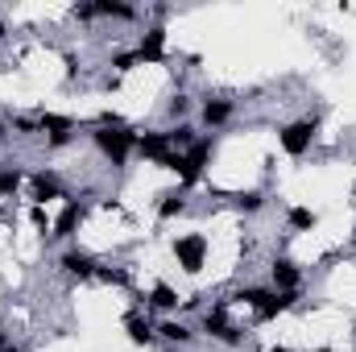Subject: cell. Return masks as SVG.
Masks as SVG:
<instances>
[{
  "label": "cell",
  "mask_w": 356,
  "mask_h": 352,
  "mask_svg": "<svg viewBox=\"0 0 356 352\" xmlns=\"http://www.w3.org/2000/svg\"><path fill=\"white\" fill-rule=\"evenodd\" d=\"M315 352H336V349H315Z\"/></svg>",
  "instance_id": "obj_32"
},
{
  "label": "cell",
  "mask_w": 356,
  "mask_h": 352,
  "mask_svg": "<svg viewBox=\"0 0 356 352\" xmlns=\"http://www.w3.org/2000/svg\"><path fill=\"white\" fill-rule=\"evenodd\" d=\"M298 298H302L298 290H269V298L257 307V319H261V323H269V319L286 315L290 307H298Z\"/></svg>",
  "instance_id": "obj_12"
},
{
  "label": "cell",
  "mask_w": 356,
  "mask_h": 352,
  "mask_svg": "<svg viewBox=\"0 0 356 352\" xmlns=\"http://www.w3.org/2000/svg\"><path fill=\"white\" fill-rule=\"evenodd\" d=\"M269 352H290V349H269Z\"/></svg>",
  "instance_id": "obj_31"
},
{
  "label": "cell",
  "mask_w": 356,
  "mask_h": 352,
  "mask_svg": "<svg viewBox=\"0 0 356 352\" xmlns=\"http://www.w3.org/2000/svg\"><path fill=\"white\" fill-rule=\"evenodd\" d=\"M95 17H108V21H137V8L124 4V0H95Z\"/></svg>",
  "instance_id": "obj_18"
},
{
  "label": "cell",
  "mask_w": 356,
  "mask_h": 352,
  "mask_svg": "<svg viewBox=\"0 0 356 352\" xmlns=\"http://www.w3.org/2000/svg\"><path fill=\"white\" fill-rule=\"evenodd\" d=\"M137 63L141 67H162L166 63V25H149L145 38L137 42Z\"/></svg>",
  "instance_id": "obj_7"
},
{
  "label": "cell",
  "mask_w": 356,
  "mask_h": 352,
  "mask_svg": "<svg viewBox=\"0 0 356 352\" xmlns=\"http://www.w3.org/2000/svg\"><path fill=\"white\" fill-rule=\"evenodd\" d=\"M286 224H290V232H311V228L319 224V216H315L311 207H290V211H286Z\"/></svg>",
  "instance_id": "obj_20"
},
{
  "label": "cell",
  "mask_w": 356,
  "mask_h": 352,
  "mask_svg": "<svg viewBox=\"0 0 356 352\" xmlns=\"http://www.w3.org/2000/svg\"><path fill=\"white\" fill-rule=\"evenodd\" d=\"M216 344H228V349H236V344H245V328H236L232 319H228V307H211V311H203V323H199Z\"/></svg>",
  "instance_id": "obj_5"
},
{
  "label": "cell",
  "mask_w": 356,
  "mask_h": 352,
  "mask_svg": "<svg viewBox=\"0 0 356 352\" xmlns=\"http://www.w3.org/2000/svg\"><path fill=\"white\" fill-rule=\"evenodd\" d=\"M83 216H88V207H83L79 199H71V203H63V211H58V220L50 224V237H54V241H71V237L79 232V224H83Z\"/></svg>",
  "instance_id": "obj_9"
},
{
  "label": "cell",
  "mask_w": 356,
  "mask_h": 352,
  "mask_svg": "<svg viewBox=\"0 0 356 352\" xmlns=\"http://www.w3.org/2000/svg\"><path fill=\"white\" fill-rule=\"evenodd\" d=\"M170 253H175V262H178L182 273H199V269L207 265L211 245H207V237H203V232H182V237H175Z\"/></svg>",
  "instance_id": "obj_2"
},
{
  "label": "cell",
  "mask_w": 356,
  "mask_h": 352,
  "mask_svg": "<svg viewBox=\"0 0 356 352\" xmlns=\"http://www.w3.org/2000/svg\"><path fill=\"white\" fill-rule=\"evenodd\" d=\"M29 199H33V207H46L50 199H63V178L54 170H38L29 178Z\"/></svg>",
  "instance_id": "obj_10"
},
{
  "label": "cell",
  "mask_w": 356,
  "mask_h": 352,
  "mask_svg": "<svg viewBox=\"0 0 356 352\" xmlns=\"http://www.w3.org/2000/svg\"><path fill=\"white\" fill-rule=\"evenodd\" d=\"M269 290H273V286H241V290H236V294H232V298H236V303H245V307H253V311H257V307H261V303H266V298H269Z\"/></svg>",
  "instance_id": "obj_21"
},
{
  "label": "cell",
  "mask_w": 356,
  "mask_h": 352,
  "mask_svg": "<svg viewBox=\"0 0 356 352\" xmlns=\"http://www.w3.org/2000/svg\"><path fill=\"white\" fill-rule=\"evenodd\" d=\"M58 269H63L67 278H75V282H91V278L99 273V262L91 257L88 249L71 245V249H63V257H58Z\"/></svg>",
  "instance_id": "obj_6"
},
{
  "label": "cell",
  "mask_w": 356,
  "mask_h": 352,
  "mask_svg": "<svg viewBox=\"0 0 356 352\" xmlns=\"http://www.w3.org/2000/svg\"><path fill=\"white\" fill-rule=\"evenodd\" d=\"M71 13H75V21H95V0H88V4H75Z\"/></svg>",
  "instance_id": "obj_28"
},
{
  "label": "cell",
  "mask_w": 356,
  "mask_h": 352,
  "mask_svg": "<svg viewBox=\"0 0 356 352\" xmlns=\"http://www.w3.org/2000/svg\"><path fill=\"white\" fill-rule=\"evenodd\" d=\"M0 175H4V166H0Z\"/></svg>",
  "instance_id": "obj_34"
},
{
  "label": "cell",
  "mask_w": 356,
  "mask_h": 352,
  "mask_svg": "<svg viewBox=\"0 0 356 352\" xmlns=\"http://www.w3.org/2000/svg\"><path fill=\"white\" fill-rule=\"evenodd\" d=\"M211 154H216V137H199L186 154H182V175H178V191H191L203 170L211 166Z\"/></svg>",
  "instance_id": "obj_3"
},
{
  "label": "cell",
  "mask_w": 356,
  "mask_h": 352,
  "mask_svg": "<svg viewBox=\"0 0 356 352\" xmlns=\"http://www.w3.org/2000/svg\"><path fill=\"white\" fill-rule=\"evenodd\" d=\"M91 141H95V150H99L112 166H124V162L137 154V133H133V129H124V125L91 129Z\"/></svg>",
  "instance_id": "obj_1"
},
{
  "label": "cell",
  "mask_w": 356,
  "mask_h": 352,
  "mask_svg": "<svg viewBox=\"0 0 356 352\" xmlns=\"http://www.w3.org/2000/svg\"><path fill=\"white\" fill-rule=\"evenodd\" d=\"M124 336H129V344H137V349H149V344L158 340L154 323H149L141 311H129V315H124Z\"/></svg>",
  "instance_id": "obj_13"
},
{
  "label": "cell",
  "mask_w": 356,
  "mask_h": 352,
  "mask_svg": "<svg viewBox=\"0 0 356 352\" xmlns=\"http://www.w3.org/2000/svg\"><path fill=\"white\" fill-rule=\"evenodd\" d=\"M133 67H141V63H137V50H116V54H112V71H116V75H129Z\"/></svg>",
  "instance_id": "obj_25"
},
{
  "label": "cell",
  "mask_w": 356,
  "mask_h": 352,
  "mask_svg": "<svg viewBox=\"0 0 356 352\" xmlns=\"http://www.w3.org/2000/svg\"><path fill=\"white\" fill-rule=\"evenodd\" d=\"M17 186H21V170H4L0 175V199L4 195H17Z\"/></svg>",
  "instance_id": "obj_27"
},
{
  "label": "cell",
  "mask_w": 356,
  "mask_h": 352,
  "mask_svg": "<svg viewBox=\"0 0 356 352\" xmlns=\"http://www.w3.org/2000/svg\"><path fill=\"white\" fill-rule=\"evenodd\" d=\"M8 129H13L17 137H33V133H42L38 116H8Z\"/></svg>",
  "instance_id": "obj_24"
},
{
  "label": "cell",
  "mask_w": 356,
  "mask_h": 352,
  "mask_svg": "<svg viewBox=\"0 0 356 352\" xmlns=\"http://www.w3.org/2000/svg\"><path fill=\"white\" fill-rule=\"evenodd\" d=\"M38 125H42V133H46V137H75V129H79L71 116H58V112H42V116H38Z\"/></svg>",
  "instance_id": "obj_16"
},
{
  "label": "cell",
  "mask_w": 356,
  "mask_h": 352,
  "mask_svg": "<svg viewBox=\"0 0 356 352\" xmlns=\"http://www.w3.org/2000/svg\"><path fill=\"white\" fill-rule=\"evenodd\" d=\"M154 311H166V315H175L178 311V290L170 282H154V290H149V298H145Z\"/></svg>",
  "instance_id": "obj_15"
},
{
  "label": "cell",
  "mask_w": 356,
  "mask_h": 352,
  "mask_svg": "<svg viewBox=\"0 0 356 352\" xmlns=\"http://www.w3.org/2000/svg\"><path fill=\"white\" fill-rule=\"evenodd\" d=\"M0 71H4V63H0Z\"/></svg>",
  "instance_id": "obj_33"
},
{
  "label": "cell",
  "mask_w": 356,
  "mask_h": 352,
  "mask_svg": "<svg viewBox=\"0 0 356 352\" xmlns=\"http://www.w3.org/2000/svg\"><path fill=\"white\" fill-rule=\"evenodd\" d=\"M232 112H236V104L232 99H224V95H207V104H203V125L207 129H224L228 120H232Z\"/></svg>",
  "instance_id": "obj_14"
},
{
  "label": "cell",
  "mask_w": 356,
  "mask_h": 352,
  "mask_svg": "<svg viewBox=\"0 0 356 352\" xmlns=\"http://www.w3.org/2000/svg\"><path fill=\"white\" fill-rule=\"evenodd\" d=\"M95 282H104V286H129V273H124V269H108V265H99Z\"/></svg>",
  "instance_id": "obj_26"
},
{
  "label": "cell",
  "mask_w": 356,
  "mask_h": 352,
  "mask_svg": "<svg viewBox=\"0 0 356 352\" xmlns=\"http://www.w3.org/2000/svg\"><path fill=\"white\" fill-rule=\"evenodd\" d=\"M170 154H175V145H170L166 129H149V133H137V158H145V162L162 166Z\"/></svg>",
  "instance_id": "obj_8"
},
{
  "label": "cell",
  "mask_w": 356,
  "mask_h": 352,
  "mask_svg": "<svg viewBox=\"0 0 356 352\" xmlns=\"http://www.w3.org/2000/svg\"><path fill=\"white\" fill-rule=\"evenodd\" d=\"M186 211V191H166L158 195V220H175Z\"/></svg>",
  "instance_id": "obj_19"
},
{
  "label": "cell",
  "mask_w": 356,
  "mask_h": 352,
  "mask_svg": "<svg viewBox=\"0 0 356 352\" xmlns=\"http://www.w3.org/2000/svg\"><path fill=\"white\" fill-rule=\"evenodd\" d=\"M8 133H13V129H8V120H0V141H8Z\"/></svg>",
  "instance_id": "obj_29"
},
{
  "label": "cell",
  "mask_w": 356,
  "mask_h": 352,
  "mask_svg": "<svg viewBox=\"0 0 356 352\" xmlns=\"http://www.w3.org/2000/svg\"><path fill=\"white\" fill-rule=\"evenodd\" d=\"M166 116H170L175 125H182V120L191 116V95H182V91H178V95H170V104H166Z\"/></svg>",
  "instance_id": "obj_23"
},
{
  "label": "cell",
  "mask_w": 356,
  "mask_h": 352,
  "mask_svg": "<svg viewBox=\"0 0 356 352\" xmlns=\"http://www.w3.org/2000/svg\"><path fill=\"white\" fill-rule=\"evenodd\" d=\"M315 120H290V125H282L277 129V145H282V154L286 158H302V154H311V145H315Z\"/></svg>",
  "instance_id": "obj_4"
},
{
  "label": "cell",
  "mask_w": 356,
  "mask_h": 352,
  "mask_svg": "<svg viewBox=\"0 0 356 352\" xmlns=\"http://www.w3.org/2000/svg\"><path fill=\"white\" fill-rule=\"evenodd\" d=\"M154 332H158V336H162L166 344H191V340H195V332H191V328H186L182 319H175V315H170V319H162V323H158Z\"/></svg>",
  "instance_id": "obj_17"
},
{
  "label": "cell",
  "mask_w": 356,
  "mask_h": 352,
  "mask_svg": "<svg viewBox=\"0 0 356 352\" xmlns=\"http://www.w3.org/2000/svg\"><path fill=\"white\" fill-rule=\"evenodd\" d=\"M0 352H25V349H21V344H4Z\"/></svg>",
  "instance_id": "obj_30"
},
{
  "label": "cell",
  "mask_w": 356,
  "mask_h": 352,
  "mask_svg": "<svg viewBox=\"0 0 356 352\" xmlns=\"http://www.w3.org/2000/svg\"><path fill=\"white\" fill-rule=\"evenodd\" d=\"M269 282H273V290H302V269L290 262V257H273Z\"/></svg>",
  "instance_id": "obj_11"
},
{
  "label": "cell",
  "mask_w": 356,
  "mask_h": 352,
  "mask_svg": "<svg viewBox=\"0 0 356 352\" xmlns=\"http://www.w3.org/2000/svg\"><path fill=\"white\" fill-rule=\"evenodd\" d=\"M236 207H241L245 216H257V211L266 207V195H261V191H241V195H236Z\"/></svg>",
  "instance_id": "obj_22"
}]
</instances>
